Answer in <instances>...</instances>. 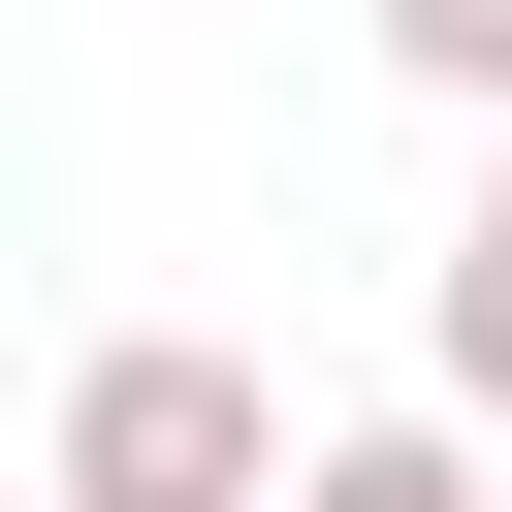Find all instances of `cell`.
<instances>
[{
  "label": "cell",
  "mask_w": 512,
  "mask_h": 512,
  "mask_svg": "<svg viewBox=\"0 0 512 512\" xmlns=\"http://www.w3.org/2000/svg\"><path fill=\"white\" fill-rule=\"evenodd\" d=\"M32 512H288V384H256V352H192V320H128V352L64 384Z\"/></svg>",
  "instance_id": "obj_1"
},
{
  "label": "cell",
  "mask_w": 512,
  "mask_h": 512,
  "mask_svg": "<svg viewBox=\"0 0 512 512\" xmlns=\"http://www.w3.org/2000/svg\"><path fill=\"white\" fill-rule=\"evenodd\" d=\"M288 512H512V448H448V416H352V448H288Z\"/></svg>",
  "instance_id": "obj_2"
},
{
  "label": "cell",
  "mask_w": 512,
  "mask_h": 512,
  "mask_svg": "<svg viewBox=\"0 0 512 512\" xmlns=\"http://www.w3.org/2000/svg\"><path fill=\"white\" fill-rule=\"evenodd\" d=\"M416 384H448V448H512V256H448V288H416Z\"/></svg>",
  "instance_id": "obj_3"
},
{
  "label": "cell",
  "mask_w": 512,
  "mask_h": 512,
  "mask_svg": "<svg viewBox=\"0 0 512 512\" xmlns=\"http://www.w3.org/2000/svg\"><path fill=\"white\" fill-rule=\"evenodd\" d=\"M352 32H384L416 96H480V128H512V0H352Z\"/></svg>",
  "instance_id": "obj_4"
},
{
  "label": "cell",
  "mask_w": 512,
  "mask_h": 512,
  "mask_svg": "<svg viewBox=\"0 0 512 512\" xmlns=\"http://www.w3.org/2000/svg\"><path fill=\"white\" fill-rule=\"evenodd\" d=\"M448 256H512V160H480V224H448Z\"/></svg>",
  "instance_id": "obj_5"
},
{
  "label": "cell",
  "mask_w": 512,
  "mask_h": 512,
  "mask_svg": "<svg viewBox=\"0 0 512 512\" xmlns=\"http://www.w3.org/2000/svg\"><path fill=\"white\" fill-rule=\"evenodd\" d=\"M0 512H32V480H0Z\"/></svg>",
  "instance_id": "obj_6"
}]
</instances>
